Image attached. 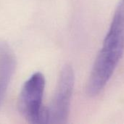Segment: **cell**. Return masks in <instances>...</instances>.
<instances>
[{
	"label": "cell",
	"mask_w": 124,
	"mask_h": 124,
	"mask_svg": "<svg viewBox=\"0 0 124 124\" xmlns=\"http://www.w3.org/2000/svg\"><path fill=\"white\" fill-rule=\"evenodd\" d=\"M124 53V0H119L108 31L93 64L86 91L96 97L105 89Z\"/></svg>",
	"instance_id": "1"
},
{
	"label": "cell",
	"mask_w": 124,
	"mask_h": 124,
	"mask_svg": "<svg viewBox=\"0 0 124 124\" xmlns=\"http://www.w3.org/2000/svg\"><path fill=\"white\" fill-rule=\"evenodd\" d=\"M45 78L42 73H33L24 84L18 99V109L29 123L46 124V108L43 106Z\"/></svg>",
	"instance_id": "2"
},
{
	"label": "cell",
	"mask_w": 124,
	"mask_h": 124,
	"mask_svg": "<svg viewBox=\"0 0 124 124\" xmlns=\"http://www.w3.org/2000/svg\"><path fill=\"white\" fill-rule=\"evenodd\" d=\"M74 71L70 65L63 67L60 72L53 99L46 108V124H65L68 121L74 87Z\"/></svg>",
	"instance_id": "3"
},
{
	"label": "cell",
	"mask_w": 124,
	"mask_h": 124,
	"mask_svg": "<svg viewBox=\"0 0 124 124\" xmlns=\"http://www.w3.org/2000/svg\"><path fill=\"white\" fill-rule=\"evenodd\" d=\"M16 67V58L11 47L0 41V106Z\"/></svg>",
	"instance_id": "4"
}]
</instances>
